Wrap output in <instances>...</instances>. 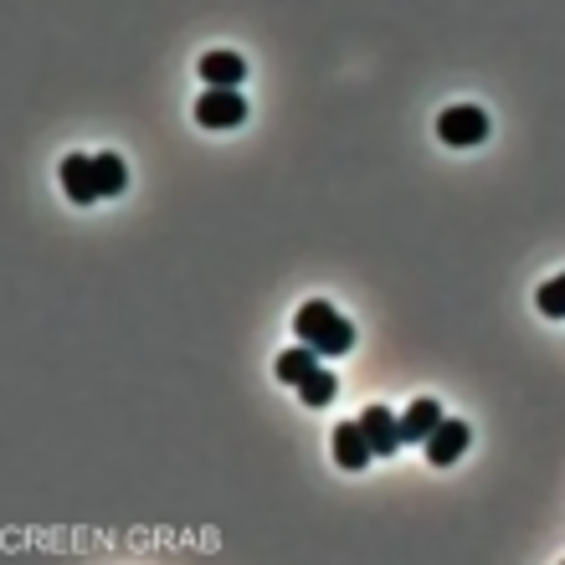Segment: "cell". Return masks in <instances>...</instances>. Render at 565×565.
I'll return each mask as SVG.
<instances>
[{
    "label": "cell",
    "instance_id": "1",
    "mask_svg": "<svg viewBox=\"0 0 565 565\" xmlns=\"http://www.w3.org/2000/svg\"><path fill=\"white\" fill-rule=\"evenodd\" d=\"M294 334H298V344L319 350L324 360L355 350V329H350V319H344L334 303H324V298H309V303L294 313Z\"/></svg>",
    "mask_w": 565,
    "mask_h": 565
},
{
    "label": "cell",
    "instance_id": "2",
    "mask_svg": "<svg viewBox=\"0 0 565 565\" xmlns=\"http://www.w3.org/2000/svg\"><path fill=\"white\" fill-rule=\"evenodd\" d=\"M437 139L452 149H468V145H483L489 139V114L478 104H452L437 114Z\"/></svg>",
    "mask_w": 565,
    "mask_h": 565
},
{
    "label": "cell",
    "instance_id": "3",
    "mask_svg": "<svg viewBox=\"0 0 565 565\" xmlns=\"http://www.w3.org/2000/svg\"><path fill=\"white\" fill-rule=\"evenodd\" d=\"M247 119V98L237 88H206L195 98V124L201 129H237Z\"/></svg>",
    "mask_w": 565,
    "mask_h": 565
},
{
    "label": "cell",
    "instance_id": "4",
    "mask_svg": "<svg viewBox=\"0 0 565 565\" xmlns=\"http://www.w3.org/2000/svg\"><path fill=\"white\" fill-rule=\"evenodd\" d=\"M468 443H473V427H468V422H437V431H431L427 443V462L431 468H452V462L462 458V452H468Z\"/></svg>",
    "mask_w": 565,
    "mask_h": 565
},
{
    "label": "cell",
    "instance_id": "5",
    "mask_svg": "<svg viewBox=\"0 0 565 565\" xmlns=\"http://www.w3.org/2000/svg\"><path fill=\"white\" fill-rule=\"evenodd\" d=\"M360 427H365V443H371L375 458H396V447L406 443L402 422L391 417V406H365V412H360Z\"/></svg>",
    "mask_w": 565,
    "mask_h": 565
},
{
    "label": "cell",
    "instance_id": "6",
    "mask_svg": "<svg viewBox=\"0 0 565 565\" xmlns=\"http://www.w3.org/2000/svg\"><path fill=\"white\" fill-rule=\"evenodd\" d=\"M62 191L73 195L77 206H93V201H98V164L88 160V154H67V160H62Z\"/></svg>",
    "mask_w": 565,
    "mask_h": 565
},
{
    "label": "cell",
    "instance_id": "7",
    "mask_svg": "<svg viewBox=\"0 0 565 565\" xmlns=\"http://www.w3.org/2000/svg\"><path fill=\"white\" fill-rule=\"evenodd\" d=\"M371 458L375 452H371V443H365V427H360V422H340V427H334V462H340L344 473H360Z\"/></svg>",
    "mask_w": 565,
    "mask_h": 565
},
{
    "label": "cell",
    "instance_id": "8",
    "mask_svg": "<svg viewBox=\"0 0 565 565\" xmlns=\"http://www.w3.org/2000/svg\"><path fill=\"white\" fill-rule=\"evenodd\" d=\"M242 77H247V62L237 52H206L201 57V83L206 88H237Z\"/></svg>",
    "mask_w": 565,
    "mask_h": 565
},
{
    "label": "cell",
    "instance_id": "9",
    "mask_svg": "<svg viewBox=\"0 0 565 565\" xmlns=\"http://www.w3.org/2000/svg\"><path fill=\"white\" fill-rule=\"evenodd\" d=\"M319 350H309V344H298V350H282L278 355V365H273V375H278L282 386H303L313 371H319Z\"/></svg>",
    "mask_w": 565,
    "mask_h": 565
},
{
    "label": "cell",
    "instance_id": "10",
    "mask_svg": "<svg viewBox=\"0 0 565 565\" xmlns=\"http://www.w3.org/2000/svg\"><path fill=\"white\" fill-rule=\"evenodd\" d=\"M437 422H443V406L431 402V396H417V402L406 406V417H402V437L406 443H427L431 431H437Z\"/></svg>",
    "mask_w": 565,
    "mask_h": 565
},
{
    "label": "cell",
    "instance_id": "11",
    "mask_svg": "<svg viewBox=\"0 0 565 565\" xmlns=\"http://www.w3.org/2000/svg\"><path fill=\"white\" fill-rule=\"evenodd\" d=\"M334 391H340V381H334V375H329L324 365H319V371H313L309 381L298 386V396H303V406H313V412H319V406L334 402Z\"/></svg>",
    "mask_w": 565,
    "mask_h": 565
},
{
    "label": "cell",
    "instance_id": "12",
    "mask_svg": "<svg viewBox=\"0 0 565 565\" xmlns=\"http://www.w3.org/2000/svg\"><path fill=\"white\" fill-rule=\"evenodd\" d=\"M93 164H98V191L104 195H119L129 185V170H124L119 154H93Z\"/></svg>",
    "mask_w": 565,
    "mask_h": 565
},
{
    "label": "cell",
    "instance_id": "13",
    "mask_svg": "<svg viewBox=\"0 0 565 565\" xmlns=\"http://www.w3.org/2000/svg\"><path fill=\"white\" fill-rule=\"evenodd\" d=\"M535 303H540V313H545V319H565V273H561V278H551L545 288H540Z\"/></svg>",
    "mask_w": 565,
    "mask_h": 565
}]
</instances>
